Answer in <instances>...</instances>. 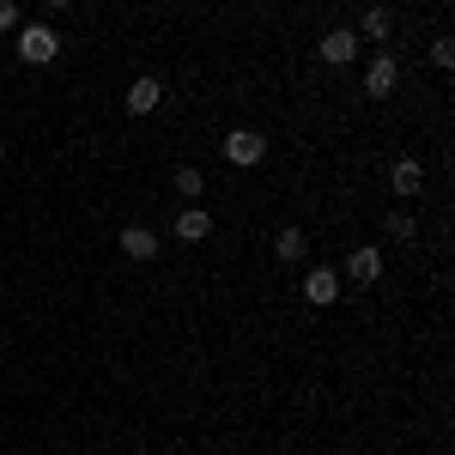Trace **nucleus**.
I'll use <instances>...</instances> for the list:
<instances>
[{"label": "nucleus", "mask_w": 455, "mask_h": 455, "mask_svg": "<svg viewBox=\"0 0 455 455\" xmlns=\"http://www.w3.org/2000/svg\"><path fill=\"white\" fill-rule=\"evenodd\" d=\"M61 55V31H49V25H25L19 31V61L25 68H49Z\"/></svg>", "instance_id": "nucleus-1"}, {"label": "nucleus", "mask_w": 455, "mask_h": 455, "mask_svg": "<svg viewBox=\"0 0 455 455\" xmlns=\"http://www.w3.org/2000/svg\"><path fill=\"white\" fill-rule=\"evenodd\" d=\"M340 280H358V285L383 280V249H377V243H358L347 255V274H340Z\"/></svg>", "instance_id": "nucleus-2"}, {"label": "nucleus", "mask_w": 455, "mask_h": 455, "mask_svg": "<svg viewBox=\"0 0 455 455\" xmlns=\"http://www.w3.org/2000/svg\"><path fill=\"white\" fill-rule=\"evenodd\" d=\"M261 152H267V140H261V134H255V128H237V134H225V158H231V164H261Z\"/></svg>", "instance_id": "nucleus-3"}, {"label": "nucleus", "mask_w": 455, "mask_h": 455, "mask_svg": "<svg viewBox=\"0 0 455 455\" xmlns=\"http://www.w3.org/2000/svg\"><path fill=\"white\" fill-rule=\"evenodd\" d=\"M322 61L328 68H352L358 61V31H328L322 36Z\"/></svg>", "instance_id": "nucleus-4"}, {"label": "nucleus", "mask_w": 455, "mask_h": 455, "mask_svg": "<svg viewBox=\"0 0 455 455\" xmlns=\"http://www.w3.org/2000/svg\"><path fill=\"white\" fill-rule=\"evenodd\" d=\"M395 79H401V68H395V55H377V61H371V73H364V92H371V98L383 104L388 92H395Z\"/></svg>", "instance_id": "nucleus-5"}, {"label": "nucleus", "mask_w": 455, "mask_h": 455, "mask_svg": "<svg viewBox=\"0 0 455 455\" xmlns=\"http://www.w3.org/2000/svg\"><path fill=\"white\" fill-rule=\"evenodd\" d=\"M304 298H310V304H334V298H340V274H334V267H310V274H304Z\"/></svg>", "instance_id": "nucleus-6"}, {"label": "nucleus", "mask_w": 455, "mask_h": 455, "mask_svg": "<svg viewBox=\"0 0 455 455\" xmlns=\"http://www.w3.org/2000/svg\"><path fill=\"white\" fill-rule=\"evenodd\" d=\"M158 98H164V85H158L152 73H146V79H134V85H128V116H152V109H158Z\"/></svg>", "instance_id": "nucleus-7"}, {"label": "nucleus", "mask_w": 455, "mask_h": 455, "mask_svg": "<svg viewBox=\"0 0 455 455\" xmlns=\"http://www.w3.org/2000/svg\"><path fill=\"white\" fill-rule=\"evenodd\" d=\"M122 255H128V261H152V255H158V231L128 225V231H122Z\"/></svg>", "instance_id": "nucleus-8"}, {"label": "nucleus", "mask_w": 455, "mask_h": 455, "mask_svg": "<svg viewBox=\"0 0 455 455\" xmlns=\"http://www.w3.org/2000/svg\"><path fill=\"white\" fill-rule=\"evenodd\" d=\"M176 237H182V243H207L212 237V212H201V207L176 212Z\"/></svg>", "instance_id": "nucleus-9"}, {"label": "nucleus", "mask_w": 455, "mask_h": 455, "mask_svg": "<svg viewBox=\"0 0 455 455\" xmlns=\"http://www.w3.org/2000/svg\"><path fill=\"white\" fill-rule=\"evenodd\" d=\"M388 182H395V195H401V201H413V195H419V188H425V171H419V164H413V158H401Z\"/></svg>", "instance_id": "nucleus-10"}, {"label": "nucleus", "mask_w": 455, "mask_h": 455, "mask_svg": "<svg viewBox=\"0 0 455 455\" xmlns=\"http://www.w3.org/2000/svg\"><path fill=\"white\" fill-rule=\"evenodd\" d=\"M304 249H310V237H304L298 225H285L280 237H274V255H280V261H304Z\"/></svg>", "instance_id": "nucleus-11"}, {"label": "nucleus", "mask_w": 455, "mask_h": 455, "mask_svg": "<svg viewBox=\"0 0 455 455\" xmlns=\"http://www.w3.org/2000/svg\"><path fill=\"white\" fill-rule=\"evenodd\" d=\"M388 25H395V19H388V6H364V19H358V36L383 43V36H388Z\"/></svg>", "instance_id": "nucleus-12"}, {"label": "nucleus", "mask_w": 455, "mask_h": 455, "mask_svg": "<svg viewBox=\"0 0 455 455\" xmlns=\"http://www.w3.org/2000/svg\"><path fill=\"white\" fill-rule=\"evenodd\" d=\"M383 231H388V237H401V243H407V237H419V219H413V212L401 207V212H388V219H383Z\"/></svg>", "instance_id": "nucleus-13"}, {"label": "nucleus", "mask_w": 455, "mask_h": 455, "mask_svg": "<svg viewBox=\"0 0 455 455\" xmlns=\"http://www.w3.org/2000/svg\"><path fill=\"white\" fill-rule=\"evenodd\" d=\"M201 188H207V176L195 171V164H182V171H176V195H182V201H195Z\"/></svg>", "instance_id": "nucleus-14"}, {"label": "nucleus", "mask_w": 455, "mask_h": 455, "mask_svg": "<svg viewBox=\"0 0 455 455\" xmlns=\"http://www.w3.org/2000/svg\"><path fill=\"white\" fill-rule=\"evenodd\" d=\"M431 68H443V73L455 68V43H450V36H437V43H431Z\"/></svg>", "instance_id": "nucleus-15"}, {"label": "nucleus", "mask_w": 455, "mask_h": 455, "mask_svg": "<svg viewBox=\"0 0 455 455\" xmlns=\"http://www.w3.org/2000/svg\"><path fill=\"white\" fill-rule=\"evenodd\" d=\"M12 25H19V6H12V0H0V31H12Z\"/></svg>", "instance_id": "nucleus-16"}, {"label": "nucleus", "mask_w": 455, "mask_h": 455, "mask_svg": "<svg viewBox=\"0 0 455 455\" xmlns=\"http://www.w3.org/2000/svg\"><path fill=\"white\" fill-rule=\"evenodd\" d=\"M49 6H73V0H49Z\"/></svg>", "instance_id": "nucleus-17"}, {"label": "nucleus", "mask_w": 455, "mask_h": 455, "mask_svg": "<svg viewBox=\"0 0 455 455\" xmlns=\"http://www.w3.org/2000/svg\"><path fill=\"white\" fill-rule=\"evenodd\" d=\"M0 158H6V140H0Z\"/></svg>", "instance_id": "nucleus-18"}]
</instances>
